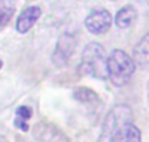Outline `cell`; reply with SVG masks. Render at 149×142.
I'll return each instance as SVG.
<instances>
[{
    "label": "cell",
    "mask_w": 149,
    "mask_h": 142,
    "mask_svg": "<svg viewBox=\"0 0 149 142\" xmlns=\"http://www.w3.org/2000/svg\"><path fill=\"white\" fill-rule=\"evenodd\" d=\"M98 142H141V133L134 124L128 106H115L106 115Z\"/></svg>",
    "instance_id": "cell-1"
},
{
    "label": "cell",
    "mask_w": 149,
    "mask_h": 142,
    "mask_svg": "<svg viewBox=\"0 0 149 142\" xmlns=\"http://www.w3.org/2000/svg\"><path fill=\"white\" fill-rule=\"evenodd\" d=\"M106 67H107V56L105 48L97 42L86 44L82 51L81 63H80L81 72L98 80H106L107 78Z\"/></svg>",
    "instance_id": "cell-2"
},
{
    "label": "cell",
    "mask_w": 149,
    "mask_h": 142,
    "mask_svg": "<svg viewBox=\"0 0 149 142\" xmlns=\"http://www.w3.org/2000/svg\"><path fill=\"white\" fill-rule=\"evenodd\" d=\"M107 78L115 86H123L131 80L136 70L134 59L122 50H114L107 57Z\"/></svg>",
    "instance_id": "cell-3"
},
{
    "label": "cell",
    "mask_w": 149,
    "mask_h": 142,
    "mask_svg": "<svg viewBox=\"0 0 149 142\" xmlns=\"http://www.w3.org/2000/svg\"><path fill=\"white\" fill-rule=\"evenodd\" d=\"M111 14L105 8H95L88 14L85 26L92 34H103L111 26Z\"/></svg>",
    "instance_id": "cell-4"
},
{
    "label": "cell",
    "mask_w": 149,
    "mask_h": 142,
    "mask_svg": "<svg viewBox=\"0 0 149 142\" xmlns=\"http://www.w3.org/2000/svg\"><path fill=\"white\" fill-rule=\"evenodd\" d=\"M33 136L38 142H70V138L62 132L60 128L46 121L34 125Z\"/></svg>",
    "instance_id": "cell-5"
},
{
    "label": "cell",
    "mask_w": 149,
    "mask_h": 142,
    "mask_svg": "<svg viewBox=\"0 0 149 142\" xmlns=\"http://www.w3.org/2000/svg\"><path fill=\"white\" fill-rule=\"evenodd\" d=\"M41 14H42V9L39 7H37V5L26 8L17 18V22H16V29H17V31L21 34L28 33L34 26V23L38 21Z\"/></svg>",
    "instance_id": "cell-6"
},
{
    "label": "cell",
    "mask_w": 149,
    "mask_h": 142,
    "mask_svg": "<svg viewBox=\"0 0 149 142\" xmlns=\"http://www.w3.org/2000/svg\"><path fill=\"white\" fill-rule=\"evenodd\" d=\"M74 48V41L72 37L70 35H63L60 38L59 43H58L56 51H55L54 56H52V60H54L55 65H64L67 63L70 55L72 54Z\"/></svg>",
    "instance_id": "cell-7"
},
{
    "label": "cell",
    "mask_w": 149,
    "mask_h": 142,
    "mask_svg": "<svg viewBox=\"0 0 149 142\" xmlns=\"http://www.w3.org/2000/svg\"><path fill=\"white\" fill-rule=\"evenodd\" d=\"M134 61L139 65L149 68V33L144 35L134 48Z\"/></svg>",
    "instance_id": "cell-8"
},
{
    "label": "cell",
    "mask_w": 149,
    "mask_h": 142,
    "mask_svg": "<svg viewBox=\"0 0 149 142\" xmlns=\"http://www.w3.org/2000/svg\"><path fill=\"white\" fill-rule=\"evenodd\" d=\"M73 98L76 101L81 102L82 104L90 107V108H98V106H101V99L97 94L93 90L88 88H79L73 91Z\"/></svg>",
    "instance_id": "cell-9"
},
{
    "label": "cell",
    "mask_w": 149,
    "mask_h": 142,
    "mask_svg": "<svg viewBox=\"0 0 149 142\" xmlns=\"http://www.w3.org/2000/svg\"><path fill=\"white\" fill-rule=\"evenodd\" d=\"M137 17V12L132 5H126L123 7L115 16V23L118 28L120 29H126L130 28L132 23L135 22Z\"/></svg>",
    "instance_id": "cell-10"
},
{
    "label": "cell",
    "mask_w": 149,
    "mask_h": 142,
    "mask_svg": "<svg viewBox=\"0 0 149 142\" xmlns=\"http://www.w3.org/2000/svg\"><path fill=\"white\" fill-rule=\"evenodd\" d=\"M17 0H0V28H4L13 17Z\"/></svg>",
    "instance_id": "cell-11"
},
{
    "label": "cell",
    "mask_w": 149,
    "mask_h": 142,
    "mask_svg": "<svg viewBox=\"0 0 149 142\" xmlns=\"http://www.w3.org/2000/svg\"><path fill=\"white\" fill-rule=\"evenodd\" d=\"M31 117V110L26 106H21L16 110V120L15 125L17 128H20L21 130L26 132L29 129L28 127V120Z\"/></svg>",
    "instance_id": "cell-12"
},
{
    "label": "cell",
    "mask_w": 149,
    "mask_h": 142,
    "mask_svg": "<svg viewBox=\"0 0 149 142\" xmlns=\"http://www.w3.org/2000/svg\"><path fill=\"white\" fill-rule=\"evenodd\" d=\"M0 142H9V141H8L4 136H0Z\"/></svg>",
    "instance_id": "cell-13"
},
{
    "label": "cell",
    "mask_w": 149,
    "mask_h": 142,
    "mask_svg": "<svg viewBox=\"0 0 149 142\" xmlns=\"http://www.w3.org/2000/svg\"><path fill=\"white\" fill-rule=\"evenodd\" d=\"M1 65H3V63H1V60H0V68H1Z\"/></svg>",
    "instance_id": "cell-14"
}]
</instances>
